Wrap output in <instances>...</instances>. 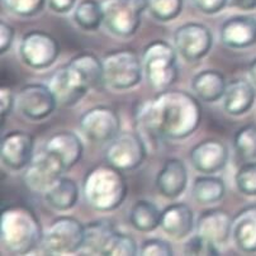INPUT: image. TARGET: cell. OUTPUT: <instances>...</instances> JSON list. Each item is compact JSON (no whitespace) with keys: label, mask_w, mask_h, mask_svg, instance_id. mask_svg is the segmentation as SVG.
Here are the masks:
<instances>
[{"label":"cell","mask_w":256,"mask_h":256,"mask_svg":"<svg viewBox=\"0 0 256 256\" xmlns=\"http://www.w3.org/2000/svg\"><path fill=\"white\" fill-rule=\"evenodd\" d=\"M136 116L142 128L152 136L178 141L198 130L202 122V106L190 93L166 89L144 102Z\"/></svg>","instance_id":"6da1fadb"},{"label":"cell","mask_w":256,"mask_h":256,"mask_svg":"<svg viewBox=\"0 0 256 256\" xmlns=\"http://www.w3.org/2000/svg\"><path fill=\"white\" fill-rule=\"evenodd\" d=\"M41 224L34 213L22 206L8 207L0 216L2 246L13 255H24L42 242Z\"/></svg>","instance_id":"7a4b0ae2"},{"label":"cell","mask_w":256,"mask_h":256,"mask_svg":"<svg viewBox=\"0 0 256 256\" xmlns=\"http://www.w3.org/2000/svg\"><path fill=\"white\" fill-rule=\"evenodd\" d=\"M82 192L90 207L99 212H110L124 202L128 188L123 172L106 164L86 172Z\"/></svg>","instance_id":"3957f363"},{"label":"cell","mask_w":256,"mask_h":256,"mask_svg":"<svg viewBox=\"0 0 256 256\" xmlns=\"http://www.w3.org/2000/svg\"><path fill=\"white\" fill-rule=\"evenodd\" d=\"M176 48L164 40L151 41L142 54V68L148 85L155 92L169 89L178 80Z\"/></svg>","instance_id":"277c9868"},{"label":"cell","mask_w":256,"mask_h":256,"mask_svg":"<svg viewBox=\"0 0 256 256\" xmlns=\"http://www.w3.org/2000/svg\"><path fill=\"white\" fill-rule=\"evenodd\" d=\"M103 82L114 90H128L142 80V61L134 51L117 50L104 56Z\"/></svg>","instance_id":"5b68a950"},{"label":"cell","mask_w":256,"mask_h":256,"mask_svg":"<svg viewBox=\"0 0 256 256\" xmlns=\"http://www.w3.org/2000/svg\"><path fill=\"white\" fill-rule=\"evenodd\" d=\"M103 24L112 34L122 38L132 37L141 24L146 9L144 0H102Z\"/></svg>","instance_id":"8992f818"},{"label":"cell","mask_w":256,"mask_h":256,"mask_svg":"<svg viewBox=\"0 0 256 256\" xmlns=\"http://www.w3.org/2000/svg\"><path fill=\"white\" fill-rule=\"evenodd\" d=\"M85 240V226L76 218L64 216L56 218L44 234L42 244L54 255L72 254L82 250Z\"/></svg>","instance_id":"52a82bcc"},{"label":"cell","mask_w":256,"mask_h":256,"mask_svg":"<svg viewBox=\"0 0 256 256\" xmlns=\"http://www.w3.org/2000/svg\"><path fill=\"white\" fill-rule=\"evenodd\" d=\"M104 156L106 164L124 172L141 166L146 160L148 150L138 134L126 131L120 132L112 141L108 142Z\"/></svg>","instance_id":"ba28073f"},{"label":"cell","mask_w":256,"mask_h":256,"mask_svg":"<svg viewBox=\"0 0 256 256\" xmlns=\"http://www.w3.org/2000/svg\"><path fill=\"white\" fill-rule=\"evenodd\" d=\"M22 62L33 70H44L56 62L60 54V44L44 30H34L23 36L20 44Z\"/></svg>","instance_id":"9c48e42d"},{"label":"cell","mask_w":256,"mask_h":256,"mask_svg":"<svg viewBox=\"0 0 256 256\" xmlns=\"http://www.w3.org/2000/svg\"><path fill=\"white\" fill-rule=\"evenodd\" d=\"M58 104L61 106H74L92 89L82 71L68 61L54 71L48 82Z\"/></svg>","instance_id":"30bf717a"},{"label":"cell","mask_w":256,"mask_h":256,"mask_svg":"<svg viewBox=\"0 0 256 256\" xmlns=\"http://www.w3.org/2000/svg\"><path fill=\"white\" fill-rule=\"evenodd\" d=\"M79 128L88 141L106 144L120 132V118L110 106H96L80 116Z\"/></svg>","instance_id":"8fae6325"},{"label":"cell","mask_w":256,"mask_h":256,"mask_svg":"<svg viewBox=\"0 0 256 256\" xmlns=\"http://www.w3.org/2000/svg\"><path fill=\"white\" fill-rule=\"evenodd\" d=\"M176 51L188 62H196L206 58L213 44L210 28L202 23L189 22L180 26L174 33Z\"/></svg>","instance_id":"7c38bea8"},{"label":"cell","mask_w":256,"mask_h":256,"mask_svg":"<svg viewBox=\"0 0 256 256\" xmlns=\"http://www.w3.org/2000/svg\"><path fill=\"white\" fill-rule=\"evenodd\" d=\"M16 106L23 117L38 122L54 112L58 100L48 85L27 84L16 93Z\"/></svg>","instance_id":"4fadbf2b"},{"label":"cell","mask_w":256,"mask_h":256,"mask_svg":"<svg viewBox=\"0 0 256 256\" xmlns=\"http://www.w3.org/2000/svg\"><path fill=\"white\" fill-rule=\"evenodd\" d=\"M68 170L58 158L42 148L40 152L34 154L30 162L27 165L23 179L30 190L44 194Z\"/></svg>","instance_id":"5bb4252c"},{"label":"cell","mask_w":256,"mask_h":256,"mask_svg":"<svg viewBox=\"0 0 256 256\" xmlns=\"http://www.w3.org/2000/svg\"><path fill=\"white\" fill-rule=\"evenodd\" d=\"M34 156V138L28 132L14 130L4 134L0 144L2 162L10 170H22Z\"/></svg>","instance_id":"9a60e30c"},{"label":"cell","mask_w":256,"mask_h":256,"mask_svg":"<svg viewBox=\"0 0 256 256\" xmlns=\"http://www.w3.org/2000/svg\"><path fill=\"white\" fill-rule=\"evenodd\" d=\"M190 161L194 169L199 172L214 174L226 166L228 148L220 140H203L190 150Z\"/></svg>","instance_id":"2e32d148"},{"label":"cell","mask_w":256,"mask_h":256,"mask_svg":"<svg viewBox=\"0 0 256 256\" xmlns=\"http://www.w3.org/2000/svg\"><path fill=\"white\" fill-rule=\"evenodd\" d=\"M196 234L216 246L228 241L232 234V218L226 210L216 208L202 212L196 220Z\"/></svg>","instance_id":"e0dca14e"},{"label":"cell","mask_w":256,"mask_h":256,"mask_svg":"<svg viewBox=\"0 0 256 256\" xmlns=\"http://www.w3.org/2000/svg\"><path fill=\"white\" fill-rule=\"evenodd\" d=\"M221 41L234 50H244L256 44V18L234 16L221 26Z\"/></svg>","instance_id":"ac0fdd59"},{"label":"cell","mask_w":256,"mask_h":256,"mask_svg":"<svg viewBox=\"0 0 256 256\" xmlns=\"http://www.w3.org/2000/svg\"><path fill=\"white\" fill-rule=\"evenodd\" d=\"M188 186V172L180 158H168L156 176L158 193L168 199H175L186 192Z\"/></svg>","instance_id":"d6986e66"},{"label":"cell","mask_w":256,"mask_h":256,"mask_svg":"<svg viewBox=\"0 0 256 256\" xmlns=\"http://www.w3.org/2000/svg\"><path fill=\"white\" fill-rule=\"evenodd\" d=\"M44 148L58 158L68 172L79 162L84 152L80 137L71 131H58L54 134L47 140Z\"/></svg>","instance_id":"ffe728a7"},{"label":"cell","mask_w":256,"mask_h":256,"mask_svg":"<svg viewBox=\"0 0 256 256\" xmlns=\"http://www.w3.org/2000/svg\"><path fill=\"white\" fill-rule=\"evenodd\" d=\"M256 99V89L252 82L237 78L227 82L224 96V109L230 116H242L252 108Z\"/></svg>","instance_id":"44dd1931"},{"label":"cell","mask_w":256,"mask_h":256,"mask_svg":"<svg viewBox=\"0 0 256 256\" xmlns=\"http://www.w3.org/2000/svg\"><path fill=\"white\" fill-rule=\"evenodd\" d=\"M160 227L168 236L175 240L186 238L194 227V214L184 203H174L161 210Z\"/></svg>","instance_id":"7402d4cb"},{"label":"cell","mask_w":256,"mask_h":256,"mask_svg":"<svg viewBox=\"0 0 256 256\" xmlns=\"http://www.w3.org/2000/svg\"><path fill=\"white\" fill-rule=\"evenodd\" d=\"M232 238L244 252H256V204L242 208L232 218Z\"/></svg>","instance_id":"603a6c76"},{"label":"cell","mask_w":256,"mask_h":256,"mask_svg":"<svg viewBox=\"0 0 256 256\" xmlns=\"http://www.w3.org/2000/svg\"><path fill=\"white\" fill-rule=\"evenodd\" d=\"M227 82L221 71L208 68L199 71L192 79V89L198 99L206 103H216L224 99Z\"/></svg>","instance_id":"cb8c5ba5"},{"label":"cell","mask_w":256,"mask_h":256,"mask_svg":"<svg viewBox=\"0 0 256 256\" xmlns=\"http://www.w3.org/2000/svg\"><path fill=\"white\" fill-rule=\"evenodd\" d=\"M44 199L50 207L65 212L76 206L79 200V188L75 180L61 176L52 184L51 188L44 193Z\"/></svg>","instance_id":"d4e9b609"},{"label":"cell","mask_w":256,"mask_h":256,"mask_svg":"<svg viewBox=\"0 0 256 256\" xmlns=\"http://www.w3.org/2000/svg\"><path fill=\"white\" fill-rule=\"evenodd\" d=\"M117 232L114 224L109 220H96L85 224V240L82 248L90 254L102 255L113 234Z\"/></svg>","instance_id":"484cf974"},{"label":"cell","mask_w":256,"mask_h":256,"mask_svg":"<svg viewBox=\"0 0 256 256\" xmlns=\"http://www.w3.org/2000/svg\"><path fill=\"white\" fill-rule=\"evenodd\" d=\"M226 193V186L221 178L206 174L194 180L192 196L199 204H212L220 202Z\"/></svg>","instance_id":"4316f807"},{"label":"cell","mask_w":256,"mask_h":256,"mask_svg":"<svg viewBox=\"0 0 256 256\" xmlns=\"http://www.w3.org/2000/svg\"><path fill=\"white\" fill-rule=\"evenodd\" d=\"M161 210L150 200L140 199L132 206L130 222L140 232H151L160 226Z\"/></svg>","instance_id":"83f0119b"},{"label":"cell","mask_w":256,"mask_h":256,"mask_svg":"<svg viewBox=\"0 0 256 256\" xmlns=\"http://www.w3.org/2000/svg\"><path fill=\"white\" fill-rule=\"evenodd\" d=\"M74 20L82 30L93 32L103 24V12L96 0H82L74 12Z\"/></svg>","instance_id":"f1b7e54d"},{"label":"cell","mask_w":256,"mask_h":256,"mask_svg":"<svg viewBox=\"0 0 256 256\" xmlns=\"http://www.w3.org/2000/svg\"><path fill=\"white\" fill-rule=\"evenodd\" d=\"M234 144V150L242 160H256V124L250 123L237 130Z\"/></svg>","instance_id":"f546056e"},{"label":"cell","mask_w":256,"mask_h":256,"mask_svg":"<svg viewBox=\"0 0 256 256\" xmlns=\"http://www.w3.org/2000/svg\"><path fill=\"white\" fill-rule=\"evenodd\" d=\"M146 10L160 22H170L182 13V0H144Z\"/></svg>","instance_id":"4dcf8cb0"},{"label":"cell","mask_w":256,"mask_h":256,"mask_svg":"<svg viewBox=\"0 0 256 256\" xmlns=\"http://www.w3.org/2000/svg\"><path fill=\"white\" fill-rule=\"evenodd\" d=\"M137 242L134 237L127 234L117 231L110 238L106 248H104L103 256H134L140 255Z\"/></svg>","instance_id":"1f68e13d"},{"label":"cell","mask_w":256,"mask_h":256,"mask_svg":"<svg viewBox=\"0 0 256 256\" xmlns=\"http://www.w3.org/2000/svg\"><path fill=\"white\" fill-rule=\"evenodd\" d=\"M237 189L248 196H256V160L246 161L237 170L236 176Z\"/></svg>","instance_id":"d6a6232c"},{"label":"cell","mask_w":256,"mask_h":256,"mask_svg":"<svg viewBox=\"0 0 256 256\" xmlns=\"http://www.w3.org/2000/svg\"><path fill=\"white\" fill-rule=\"evenodd\" d=\"M4 6L20 16H33L44 10L47 0H3Z\"/></svg>","instance_id":"836d02e7"},{"label":"cell","mask_w":256,"mask_h":256,"mask_svg":"<svg viewBox=\"0 0 256 256\" xmlns=\"http://www.w3.org/2000/svg\"><path fill=\"white\" fill-rule=\"evenodd\" d=\"M184 251L188 255H220L218 246L208 242L198 234L192 237L184 245Z\"/></svg>","instance_id":"e575fe53"},{"label":"cell","mask_w":256,"mask_h":256,"mask_svg":"<svg viewBox=\"0 0 256 256\" xmlns=\"http://www.w3.org/2000/svg\"><path fill=\"white\" fill-rule=\"evenodd\" d=\"M140 255L142 256H172V248L168 241L160 238H148L144 241L140 248Z\"/></svg>","instance_id":"d590c367"},{"label":"cell","mask_w":256,"mask_h":256,"mask_svg":"<svg viewBox=\"0 0 256 256\" xmlns=\"http://www.w3.org/2000/svg\"><path fill=\"white\" fill-rule=\"evenodd\" d=\"M193 3L198 10L212 16L224 10L228 0H193Z\"/></svg>","instance_id":"8d00e7d4"},{"label":"cell","mask_w":256,"mask_h":256,"mask_svg":"<svg viewBox=\"0 0 256 256\" xmlns=\"http://www.w3.org/2000/svg\"><path fill=\"white\" fill-rule=\"evenodd\" d=\"M14 40V28L8 23L0 22V54H4L10 48Z\"/></svg>","instance_id":"74e56055"},{"label":"cell","mask_w":256,"mask_h":256,"mask_svg":"<svg viewBox=\"0 0 256 256\" xmlns=\"http://www.w3.org/2000/svg\"><path fill=\"white\" fill-rule=\"evenodd\" d=\"M14 106H16V96H13L12 90L6 86H2V89H0V113H2V118H6L12 112Z\"/></svg>","instance_id":"f35d334b"},{"label":"cell","mask_w":256,"mask_h":256,"mask_svg":"<svg viewBox=\"0 0 256 256\" xmlns=\"http://www.w3.org/2000/svg\"><path fill=\"white\" fill-rule=\"evenodd\" d=\"M76 0H47V6L52 12L58 14H66L75 6Z\"/></svg>","instance_id":"ab89813d"},{"label":"cell","mask_w":256,"mask_h":256,"mask_svg":"<svg viewBox=\"0 0 256 256\" xmlns=\"http://www.w3.org/2000/svg\"><path fill=\"white\" fill-rule=\"evenodd\" d=\"M236 8L241 10H254L256 9V0H232Z\"/></svg>","instance_id":"60d3db41"},{"label":"cell","mask_w":256,"mask_h":256,"mask_svg":"<svg viewBox=\"0 0 256 256\" xmlns=\"http://www.w3.org/2000/svg\"><path fill=\"white\" fill-rule=\"evenodd\" d=\"M248 75H250L251 82H252L254 85L256 86V58L251 61L250 66H248Z\"/></svg>","instance_id":"b9f144b4"}]
</instances>
